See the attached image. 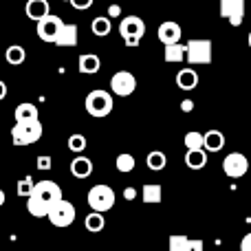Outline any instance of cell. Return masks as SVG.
Here are the masks:
<instances>
[{
  "mask_svg": "<svg viewBox=\"0 0 251 251\" xmlns=\"http://www.w3.org/2000/svg\"><path fill=\"white\" fill-rule=\"evenodd\" d=\"M16 122H22V119H35L38 117V106L31 104V101H25V104L16 106Z\"/></svg>",
  "mask_w": 251,
  "mask_h": 251,
  "instance_id": "cell-28",
  "label": "cell"
},
{
  "mask_svg": "<svg viewBox=\"0 0 251 251\" xmlns=\"http://www.w3.org/2000/svg\"><path fill=\"white\" fill-rule=\"evenodd\" d=\"M247 170H249V159L243 152H231L223 161V172L229 178H243L247 174Z\"/></svg>",
  "mask_w": 251,
  "mask_h": 251,
  "instance_id": "cell-7",
  "label": "cell"
},
{
  "mask_svg": "<svg viewBox=\"0 0 251 251\" xmlns=\"http://www.w3.org/2000/svg\"><path fill=\"white\" fill-rule=\"evenodd\" d=\"M91 31L97 35V38H106V35H110V31H113L110 18L108 16H97L95 20L91 22Z\"/></svg>",
  "mask_w": 251,
  "mask_h": 251,
  "instance_id": "cell-24",
  "label": "cell"
},
{
  "mask_svg": "<svg viewBox=\"0 0 251 251\" xmlns=\"http://www.w3.org/2000/svg\"><path fill=\"white\" fill-rule=\"evenodd\" d=\"M156 35H159V40H161L163 44H172V42H181L183 31H181V26H178L176 22L168 20V22H161V26H159V31H156Z\"/></svg>",
  "mask_w": 251,
  "mask_h": 251,
  "instance_id": "cell-13",
  "label": "cell"
},
{
  "mask_svg": "<svg viewBox=\"0 0 251 251\" xmlns=\"http://www.w3.org/2000/svg\"><path fill=\"white\" fill-rule=\"evenodd\" d=\"M163 60L168 62V64L185 62V44H181V42L165 44V49H163Z\"/></svg>",
  "mask_w": 251,
  "mask_h": 251,
  "instance_id": "cell-20",
  "label": "cell"
},
{
  "mask_svg": "<svg viewBox=\"0 0 251 251\" xmlns=\"http://www.w3.org/2000/svg\"><path fill=\"white\" fill-rule=\"evenodd\" d=\"M88 205H91V209H95V212H108V209L115 207V190L108 185H104V183H100V185H93L91 190H88Z\"/></svg>",
  "mask_w": 251,
  "mask_h": 251,
  "instance_id": "cell-4",
  "label": "cell"
},
{
  "mask_svg": "<svg viewBox=\"0 0 251 251\" xmlns=\"http://www.w3.org/2000/svg\"><path fill=\"white\" fill-rule=\"evenodd\" d=\"M185 165L190 170H203L207 165V150L205 148H192V150H187Z\"/></svg>",
  "mask_w": 251,
  "mask_h": 251,
  "instance_id": "cell-16",
  "label": "cell"
},
{
  "mask_svg": "<svg viewBox=\"0 0 251 251\" xmlns=\"http://www.w3.org/2000/svg\"><path fill=\"white\" fill-rule=\"evenodd\" d=\"M4 97H7V84H4L2 79H0V101H2Z\"/></svg>",
  "mask_w": 251,
  "mask_h": 251,
  "instance_id": "cell-39",
  "label": "cell"
},
{
  "mask_svg": "<svg viewBox=\"0 0 251 251\" xmlns=\"http://www.w3.org/2000/svg\"><path fill=\"white\" fill-rule=\"evenodd\" d=\"M137 194H139L137 187H126V190H124V199L126 201H134V199H137Z\"/></svg>",
  "mask_w": 251,
  "mask_h": 251,
  "instance_id": "cell-36",
  "label": "cell"
},
{
  "mask_svg": "<svg viewBox=\"0 0 251 251\" xmlns=\"http://www.w3.org/2000/svg\"><path fill=\"white\" fill-rule=\"evenodd\" d=\"M51 163H53L51 156H47V154L38 156V170H51Z\"/></svg>",
  "mask_w": 251,
  "mask_h": 251,
  "instance_id": "cell-34",
  "label": "cell"
},
{
  "mask_svg": "<svg viewBox=\"0 0 251 251\" xmlns=\"http://www.w3.org/2000/svg\"><path fill=\"white\" fill-rule=\"evenodd\" d=\"M93 170H95V165H93V161L88 156H77L71 163V174L75 178H88L93 174Z\"/></svg>",
  "mask_w": 251,
  "mask_h": 251,
  "instance_id": "cell-17",
  "label": "cell"
},
{
  "mask_svg": "<svg viewBox=\"0 0 251 251\" xmlns=\"http://www.w3.org/2000/svg\"><path fill=\"white\" fill-rule=\"evenodd\" d=\"M137 88V77H134L130 71H117V73L110 77V91L119 97H130Z\"/></svg>",
  "mask_w": 251,
  "mask_h": 251,
  "instance_id": "cell-9",
  "label": "cell"
},
{
  "mask_svg": "<svg viewBox=\"0 0 251 251\" xmlns=\"http://www.w3.org/2000/svg\"><path fill=\"white\" fill-rule=\"evenodd\" d=\"M245 2L247 0H218L221 4V16L229 22L231 26H240L245 20Z\"/></svg>",
  "mask_w": 251,
  "mask_h": 251,
  "instance_id": "cell-8",
  "label": "cell"
},
{
  "mask_svg": "<svg viewBox=\"0 0 251 251\" xmlns=\"http://www.w3.org/2000/svg\"><path fill=\"white\" fill-rule=\"evenodd\" d=\"M108 18H110V20L122 18V7H119V4H110V7H108Z\"/></svg>",
  "mask_w": 251,
  "mask_h": 251,
  "instance_id": "cell-35",
  "label": "cell"
},
{
  "mask_svg": "<svg viewBox=\"0 0 251 251\" xmlns=\"http://www.w3.org/2000/svg\"><path fill=\"white\" fill-rule=\"evenodd\" d=\"M104 225H106L104 212H95V209H93V212L88 214L86 218H84V227H86L91 234H97V231H101V229H104Z\"/></svg>",
  "mask_w": 251,
  "mask_h": 251,
  "instance_id": "cell-25",
  "label": "cell"
},
{
  "mask_svg": "<svg viewBox=\"0 0 251 251\" xmlns=\"http://www.w3.org/2000/svg\"><path fill=\"white\" fill-rule=\"evenodd\" d=\"M64 25L60 16H53V13H47L44 18L38 20V38L44 40V42H55V35L60 31V26Z\"/></svg>",
  "mask_w": 251,
  "mask_h": 251,
  "instance_id": "cell-10",
  "label": "cell"
},
{
  "mask_svg": "<svg viewBox=\"0 0 251 251\" xmlns=\"http://www.w3.org/2000/svg\"><path fill=\"white\" fill-rule=\"evenodd\" d=\"M77 69H79V73H84V75H95L97 71L101 69V62L95 53H84V55H79Z\"/></svg>",
  "mask_w": 251,
  "mask_h": 251,
  "instance_id": "cell-21",
  "label": "cell"
},
{
  "mask_svg": "<svg viewBox=\"0 0 251 251\" xmlns=\"http://www.w3.org/2000/svg\"><path fill=\"white\" fill-rule=\"evenodd\" d=\"M66 2H69V0H66Z\"/></svg>",
  "mask_w": 251,
  "mask_h": 251,
  "instance_id": "cell-42",
  "label": "cell"
},
{
  "mask_svg": "<svg viewBox=\"0 0 251 251\" xmlns=\"http://www.w3.org/2000/svg\"><path fill=\"white\" fill-rule=\"evenodd\" d=\"M33 178L31 176H26V178H22L20 183H18V196H22V199H26V196L31 194V192H33Z\"/></svg>",
  "mask_w": 251,
  "mask_h": 251,
  "instance_id": "cell-32",
  "label": "cell"
},
{
  "mask_svg": "<svg viewBox=\"0 0 251 251\" xmlns=\"http://www.w3.org/2000/svg\"><path fill=\"white\" fill-rule=\"evenodd\" d=\"M214 47L209 40H190L185 44V62L190 64H212Z\"/></svg>",
  "mask_w": 251,
  "mask_h": 251,
  "instance_id": "cell-5",
  "label": "cell"
},
{
  "mask_svg": "<svg viewBox=\"0 0 251 251\" xmlns=\"http://www.w3.org/2000/svg\"><path fill=\"white\" fill-rule=\"evenodd\" d=\"M161 194H163V190H161L159 183H146V185H143V190H141L143 203H148V205L161 203Z\"/></svg>",
  "mask_w": 251,
  "mask_h": 251,
  "instance_id": "cell-23",
  "label": "cell"
},
{
  "mask_svg": "<svg viewBox=\"0 0 251 251\" xmlns=\"http://www.w3.org/2000/svg\"><path fill=\"white\" fill-rule=\"evenodd\" d=\"M0 209H2V207H0Z\"/></svg>",
  "mask_w": 251,
  "mask_h": 251,
  "instance_id": "cell-43",
  "label": "cell"
},
{
  "mask_svg": "<svg viewBox=\"0 0 251 251\" xmlns=\"http://www.w3.org/2000/svg\"><path fill=\"white\" fill-rule=\"evenodd\" d=\"M69 150L71 152H84L86 150V137H84V134H71L69 137Z\"/></svg>",
  "mask_w": 251,
  "mask_h": 251,
  "instance_id": "cell-31",
  "label": "cell"
},
{
  "mask_svg": "<svg viewBox=\"0 0 251 251\" xmlns=\"http://www.w3.org/2000/svg\"><path fill=\"white\" fill-rule=\"evenodd\" d=\"M146 163H148V168H150L152 172H161V170L168 165V156H165L161 150H152L150 154H148Z\"/></svg>",
  "mask_w": 251,
  "mask_h": 251,
  "instance_id": "cell-26",
  "label": "cell"
},
{
  "mask_svg": "<svg viewBox=\"0 0 251 251\" xmlns=\"http://www.w3.org/2000/svg\"><path fill=\"white\" fill-rule=\"evenodd\" d=\"M49 207H51V203H49V201L40 199V196H35V194H29V196H26V209H29L31 216H35V218H47Z\"/></svg>",
  "mask_w": 251,
  "mask_h": 251,
  "instance_id": "cell-15",
  "label": "cell"
},
{
  "mask_svg": "<svg viewBox=\"0 0 251 251\" xmlns=\"http://www.w3.org/2000/svg\"><path fill=\"white\" fill-rule=\"evenodd\" d=\"M119 35L124 38L126 47H139L141 38L146 35V22L139 16H126L119 22Z\"/></svg>",
  "mask_w": 251,
  "mask_h": 251,
  "instance_id": "cell-3",
  "label": "cell"
},
{
  "mask_svg": "<svg viewBox=\"0 0 251 251\" xmlns=\"http://www.w3.org/2000/svg\"><path fill=\"white\" fill-rule=\"evenodd\" d=\"M183 143L187 146V150H192V148H203V132H199V130H192V132L185 134Z\"/></svg>",
  "mask_w": 251,
  "mask_h": 251,
  "instance_id": "cell-30",
  "label": "cell"
},
{
  "mask_svg": "<svg viewBox=\"0 0 251 251\" xmlns=\"http://www.w3.org/2000/svg\"><path fill=\"white\" fill-rule=\"evenodd\" d=\"M42 132L44 130L40 124V117L22 119V122H16V126L11 128V141L13 146H31V143L42 139Z\"/></svg>",
  "mask_w": 251,
  "mask_h": 251,
  "instance_id": "cell-1",
  "label": "cell"
},
{
  "mask_svg": "<svg viewBox=\"0 0 251 251\" xmlns=\"http://www.w3.org/2000/svg\"><path fill=\"white\" fill-rule=\"evenodd\" d=\"M181 110H183V113H192V110H194V101H192V100H183L181 101Z\"/></svg>",
  "mask_w": 251,
  "mask_h": 251,
  "instance_id": "cell-38",
  "label": "cell"
},
{
  "mask_svg": "<svg viewBox=\"0 0 251 251\" xmlns=\"http://www.w3.org/2000/svg\"><path fill=\"white\" fill-rule=\"evenodd\" d=\"M176 86L181 91H194L199 86V73L194 69H183L176 75Z\"/></svg>",
  "mask_w": 251,
  "mask_h": 251,
  "instance_id": "cell-19",
  "label": "cell"
},
{
  "mask_svg": "<svg viewBox=\"0 0 251 251\" xmlns=\"http://www.w3.org/2000/svg\"><path fill=\"white\" fill-rule=\"evenodd\" d=\"M47 13H51L49 11V0H29L26 2V18H31L33 22H38Z\"/></svg>",
  "mask_w": 251,
  "mask_h": 251,
  "instance_id": "cell-22",
  "label": "cell"
},
{
  "mask_svg": "<svg viewBox=\"0 0 251 251\" xmlns=\"http://www.w3.org/2000/svg\"><path fill=\"white\" fill-rule=\"evenodd\" d=\"M225 146V134L221 130H207L203 134V148L207 152H221Z\"/></svg>",
  "mask_w": 251,
  "mask_h": 251,
  "instance_id": "cell-18",
  "label": "cell"
},
{
  "mask_svg": "<svg viewBox=\"0 0 251 251\" xmlns=\"http://www.w3.org/2000/svg\"><path fill=\"white\" fill-rule=\"evenodd\" d=\"M4 199H7V196H4V192L0 190V207H2V205H4Z\"/></svg>",
  "mask_w": 251,
  "mask_h": 251,
  "instance_id": "cell-40",
  "label": "cell"
},
{
  "mask_svg": "<svg viewBox=\"0 0 251 251\" xmlns=\"http://www.w3.org/2000/svg\"><path fill=\"white\" fill-rule=\"evenodd\" d=\"M77 35H79L77 25H62L55 35V44L57 47H64V49L75 47V44H77Z\"/></svg>",
  "mask_w": 251,
  "mask_h": 251,
  "instance_id": "cell-14",
  "label": "cell"
},
{
  "mask_svg": "<svg viewBox=\"0 0 251 251\" xmlns=\"http://www.w3.org/2000/svg\"><path fill=\"white\" fill-rule=\"evenodd\" d=\"M240 251H251V231L245 234V238L240 240Z\"/></svg>",
  "mask_w": 251,
  "mask_h": 251,
  "instance_id": "cell-37",
  "label": "cell"
},
{
  "mask_svg": "<svg viewBox=\"0 0 251 251\" xmlns=\"http://www.w3.org/2000/svg\"><path fill=\"white\" fill-rule=\"evenodd\" d=\"M47 218L51 221L53 227H69V225H73V221H75V207H73V203H69V201H64V199L51 203Z\"/></svg>",
  "mask_w": 251,
  "mask_h": 251,
  "instance_id": "cell-6",
  "label": "cell"
},
{
  "mask_svg": "<svg viewBox=\"0 0 251 251\" xmlns=\"http://www.w3.org/2000/svg\"><path fill=\"white\" fill-rule=\"evenodd\" d=\"M31 194L40 196V199L49 201V203H55V201L62 199V187L53 181H38L33 185V192H31Z\"/></svg>",
  "mask_w": 251,
  "mask_h": 251,
  "instance_id": "cell-11",
  "label": "cell"
},
{
  "mask_svg": "<svg viewBox=\"0 0 251 251\" xmlns=\"http://www.w3.org/2000/svg\"><path fill=\"white\" fill-rule=\"evenodd\" d=\"M4 57H7V62L11 66H20L22 62L26 60V51L20 47V44H11V47L7 49V53H4Z\"/></svg>",
  "mask_w": 251,
  "mask_h": 251,
  "instance_id": "cell-27",
  "label": "cell"
},
{
  "mask_svg": "<svg viewBox=\"0 0 251 251\" xmlns=\"http://www.w3.org/2000/svg\"><path fill=\"white\" fill-rule=\"evenodd\" d=\"M69 2L73 4V9H77V11H86V9L93 7L95 0H69Z\"/></svg>",
  "mask_w": 251,
  "mask_h": 251,
  "instance_id": "cell-33",
  "label": "cell"
},
{
  "mask_svg": "<svg viewBox=\"0 0 251 251\" xmlns=\"http://www.w3.org/2000/svg\"><path fill=\"white\" fill-rule=\"evenodd\" d=\"M249 49H251V31H249Z\"/></svg>",
  "mask_w": 251,
  "mask_h": 251,
  "instance_id": "cell-41",
  "label": "cell"
},
{
  "mask_svg": "<svg viewBox=\"0 0 251 251\" xmlns=\"http://www.w3.org/2000/svg\"><path fill=\"white\" fill-rule=\"evenodd\" d=\"M170 251H203V240H192L183 234H172L168 240Z\"/></svg>",
  "mask_w": 251,
  "mask_h": 251,
  "instance_id": "cell-12",
  "label": "cell"
},
{
  "mask_svg": "<svg viewBox=\"0 0 251 251\" xmlns=\"http://www.w3.org/2000/svg\"><path fill=\"white\" fill-rule=\"evenodd\" d=\"M113 106H115L113 95H110L108 91H101V88L88 93L86 101H84V108H86V113L91 115V117H95V119L108 117V115L113 113Z\"/></svg>",
  "mask_w": 251,
  "mask_h": 251,
  "instance_id": "cell-2",
  "label": "cell"
},
{
  "mask_svg": "<svg viewBox=\"0 0 251 251\" xmlns=\"http://www.w3.org/2000/svg\"><path fill=\"white\" fill-rule=\"evenodd\" d=\"M134 165H137V161H134V156L128 154V152H122V154H117V159H115V168H117V172H122V174L132 172Z\"/></svg>",
  "mask_w": 251,
  "mask_h": 251,
  "instance_id": "cell-29",
  "label": "cell"
}]
</instances>
